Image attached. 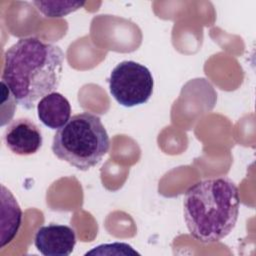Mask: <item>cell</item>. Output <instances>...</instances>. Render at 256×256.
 <instances>
[{
    "label": "cell",
    "instance_id": "ba28073f",
    "mask_svg": "<svg viewBox=\"0 0 256 256\" xmlns=\"http://www.w3.org/2000/svg\"><path fill=\"white\" fill-rule=\"evenodd\" d=\"M22 221V210L12 193L2 185V235L1 248L16 236Z\"/></svg>",
    "mask_w": 256,
    "mask_h": 256
},
{
    "label": "cell",
    "instance_id": "6da1fadb",
    "mask_svg": "<svg viewBox=\"0 0 256 256\" xmlns=\"http://www.w3.org/2000/svg\"><path fill=\"white\" fill-rule=\"evenodd\" d=\"M65 55L57 45L36 37L19 39L4 55L2 80L16 102L32 109L60 85Z\"/></svg>",
    "mask_w": 256,
    "mask_h": 256
},
{
    "label": "cell",
    "instance_id": "9c48e42d",
    "mask_svg": "<svg viewBox=\"0 0 256 256\" xmlns=\"http://www.w3.org/2000/svg\"><path fill=\"white\" fill-rule=\"evenodd\" d=\"M33 4L46 17L59 18L78 10L85 2L75 1H34Z\"/></svg>",
    "mask_w": 256,
    "mask_h": 256
},
{
    "label": "cell",
    "instance_id": "5b68a950",
    "mask_svg": "<svg viewBox=\"0 0 256 256\" xmlns=\"http://www.w3.org/2000/svg\"><path fill=\"white\" fill-rule=\"evenodd\" d=\"M7 148L14 154L29 156L39 151L43 143L40 128L29 118H17L11 121L3 134Z\"/></svg>",
    "mask_w": 256,
    "mask_h": 256
},
{
    "label": "cell",
    "instance_id": "8992f818",
    "mask_svg": "<svg viewBox=\"0 0 256 256\" xmlns=\"http://www.w3.org/2000/svg\"><path fill=\"white\" fill-rule=\"evenodd\" d=\"M76 244L74 229L67 225L51 223L36 231L34 245L44 256H68Z\"/></svg>",
    "mask_w": 256,
    "mask_h": 256
},
{
    "label": "cell",
    "instance_id": "7a4b0ae2",
    "mask_svg": "<svg viewBox=\"0 0 256 256\" xmlns=\"http://www.w3.org/2000/svg\"><path fill=\"white\" fill-rule=\"evenodd\" d=\"M240 208L236 184L228 177L208 178L190 186L184 195V220L190 235L201 243H215L235 227Z\"/></svg>",
    "mask_w": 256,
    "mask_h": 256
},
{
    "label": "cell",
    "instance_id": "3957f363",
    "mask_svg": "<svg viewBox=\"0 0 256 256\" xmlns=\"http://www.w3.org/2000/svg\"><path fill=\"white\" fill-rule=\"evenodd\" d=\"M109 148V135L100 117L89 112L73 115L56 131L51 146L59 160L81 171L96 166Z\"/></svg>",
    "mask_w": 256,
    "mask_h": 256
},
{
    "label": "cell",
    "instance_id": "277c9868",
    "mask_svg": "<svg viewBox=\"0 0 256 256\" xmlns=\"http://www.w3.org/2000/svg\"><path fill=\"white\" fill-rule=\"evenodd\" d=\"M154 81L150 70L135 61H122L112 70L109 90L113 98L124 107L146 103L153 93Z\"/></svg>",
    "mask_w": 256,
    "mask_h": 256
},
{
    "label": "cell",
    "instance_id": "52a82bcc",
    "mask_svg": "<svg viewBox=\"0 0 256 256\" xmlns=\"http://www.w3.org/2000/svg\"><path fill=\"white\" fill-rule=\"evenodd\" d=\"M37 115L46 127L58 130L71 118V106L65 96L54 91L40 99L37 104Z\"/></svg>",
    "mask_w": 256,
    "mask_h": 256
}]
</instances>
